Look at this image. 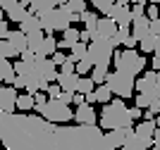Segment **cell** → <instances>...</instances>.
Masks as SVG:
<instances>
[{
	"label": "cell",
	"instance_id": "cb8c5ba5",
	"mask_svg": "<svg viewBox=\"0 0 160 150\" xmlns=\"http://www.w3.org/2000/svg\"><path fill=\"white\" fill-rule=\"evenodd\" d=\"M122 150H148V145L141 141L136 133H134V129H129L127 138H124V145H122Z\"/></svg>",
	"mask_w": 160,
	"mask_h": 150
},
{
	"label": "cell",
	"instance_id": "f35d334b",
	"mask_svg": "<svg viewBox=\"0 0 160 150\" xmlns=\"http://www.w3.org/2000/svg\"><path fill=\"white\" fill-rule=\"evenodd\" d=\"M46 93H48V98H50V100H58V98H60V93H62V88H60V84H50Z\"/></svg>",
	"mask_w": 160,
	"mask_h": 150
},
{
	"label": "cell",
	"instance_id": "44dd1931",
	"mask_svg": "<svg viewBox=\"0 0 160 150\" xmlns=\"http://www.w3.org/2000/svg\"><path fill=\"white\" fill-rule=\"evenodd\" d=\"M117 29H120V26L115 24L112 19L103 17V19H98V26H96V33H98V36H103V38H115V36H117Z\"/></svg>",
	"mask_w": 160,
	"mask_h": 150
},
{
	"label": "cell",
	"instance_id": "ffe728a7",
	"mask_svg": "<svg viewBox=\"0 0 160 150\" xmlns=\"http://www.w3.org/2000/svg\"><path fill=\"white\" fill-rule=\"evenodd\" d=\"M79 36H81L79 29H77V26H69V29L62 33V41H58V50H60V48H67V50H72L77 43H81Z\"/></svg>",
	"mask_w": 160,
	"mask_h": 150
},
{
	"label": "cell",
	"instance_id": "816d5d0a",
	"mask_svg": "<svg viewBox=\"0 0 160 150\" xmlns=\"http://www.w3.org/2000/svg\"><path fill=\"white\" fill-rule=\"evenodd\" d=\"M115 2H117V5H129L132 0H115Z\"/></svg>",
	"mask_w": 160,
	"mask_h": 150
},
{
	"label": "cell",
	"instance_id": "4dcf8cb0",
	"mask_svg": "<svg viewBox=\"0 0 160 150\" xmlns=\"http://www.w3.org/2000/svg\"><path fill=\"white\" fill-rule=\"evenodd\" d=\"M55 52H58V41H55V36H46V43H43V55H46V57H53Z\"/></svg>",
	"mask_w": 160,
	"mask_h": 150
},
{
	"label": "cell",
	"instance_id": "d590c367",
	"mask_svg": "<svg viewBox=\"0 0 160 150\" xmlns=\"http://www.w3.org/2000/svg\"><path fill=\"white\" fill-rule=\"evenodd\" d=\"M67 7H69L74 14H84V12H86V0H69Z\"/></svg>",
	"mask_w": 160,
	"mask_h": 150
},
{
	"label": "cell",
	"instance_id": "ab89813d",
	"mask_svg": "<svg viewBox=\"0 0 160 150\" xmlns=\"http://www.w3.org/2000/svg\"><path fill=\"white\" fill-rule=\"evenodd\" d=\"M146 17H148L151 22H153V19H160V5H148Z\"/></svg>",
	"mask_w": 160,
	"mask_h": 150
},
{
	"label": "cell",
	"instance_id": "277c9868",
	"mask_svg": "<svg viewBox=\"0 0 160 150\" xmlns=\"http://www.w3.org/2000/svg\"><path fill=\"white\" fill-rule=\"evenodd\" d=\"M115 50H117V46L112 43V38H103V36L96 33L93 41L88 43L86 60H91V65H93V67H110Z\"/></svg>",
	"mask_w": 160,
	"mask_h": 150
},
{
	"label": "cell",
	"instance_id": "5bb4252c",
	"mask_svg": "<svg viewBox=\"0 0 160 150\" xmlns=\"http://www.w3.org/2000/svg\"><path fill=\"white\" fill-rule=\"evenodd\" d=\"M155 129H158V126H155V119H153V122H141V124L134 126V133H136L148 148H153V133H155Z\"/></svg>",
	"mask_w": 160,
	"mask_h": 150
},
{
	"label": "cell",
	"instance_id": "1f68e13d",
	"mask_svg": "<svg viewBox=\"0 0 160 150\" xmlns=\"http://www.w3.org/2000/svg\"><path fill=\"white\" fill-rule=\"evenodd\" d=\"M96 91V84H93V79H86V76H81V81H79V91L77 93H81V95H88V93H93Z\"/></svg>",
	"mask_w": 160,
	"mask_h": 150
},
{
	"label": "cell",
	"instance_id": "7402d4cb",
	"mask_svg": "<svg viewBox=\"0 0 160 150\" xmlns=\"http://www.w3.org/2000/svg\"><path fill=\"white\" fill-rule=\"evenodd\" d=\"M14 79H17V74H14V65L10 62V60H0V84L5 81V84L12 86Z\"/></svg>",
	"mask_w": 160,
	"mask_h": 150
},
{
	"label": "cell",
	"instance_id": "ba28073f",
	"mask_svg": "<svg viewBox=\"0 0 160 150\" xmlns=\"http://www.w3.org/2000/svg\"><path fill=\"white\" fill-rule=\"evenodd\" d=\"M0 10L5 12V17L14 24H22V22L29 17L27 5H22L19 0H0Z\"/></svg>",
	"mask_w": 160,
	"mask_h": 150
},
{
	"label": "cell",
	"instance_id": "52a82bcc",
	"mask_svg": "<svg viewBox=\"0 0 160 150\" xmlns=\"http://www.w3.org/2000/svg\"><path fill=\"white\" fill-rule=\"evenodd\" d=\"M105 86L117 95V98H132V93H136V91H134V86H136V76L115 69V72H108Z\"/></svg>",
	"mask_w": 160,
	"mask_h": 150
},
{
	"label": "cell",
	"instance_id": "7bdbcfd3",
	"mask_svg": "<svg viewBox=\"0 0 160 150\" xmlns=\"http://www.w3.org/2000/svg\"><path fill=\"white\" fill-rule=\"evenodd\" d=\"M7 38H10V26H7V22H0V41Z\"/></svg>",
	"mask_w": 160,
	"mask_h": 150
},
{
	"label": "cell",
	"instance_id": "836d02e7",
	"mask_svg": "<svg viewBox=\"0 0 160 150\" xmlns=\"http://www.w3.org/2000/svg\"><path fill=\"white\" fill-rule=\"evenodd\" d=\"M129 36H132V29H129V26H120V29H117V36L112 38V43H115V46H120V43H124Z\"/></svg>",
	"mask_w": 160,
	"mask_h": 150
},
{
	"label": "cell",
	"instance_id": "7dc6e473",
	"mask_svg": "<svg viewBox=\"0 0 160 150\" xmlns=\"http://www.w3.org/2000/svg\"><path fill=\"white\" fill-rule=\"evenodd\" d=\"M151 69H153V72H160V57L153 55V60H151Z\"/></svg>",
	"mask_w": 160,
	"mask_h": 150
},
{
	"label": "cell",
	"instance_id": "6da1fadb",
	"mask_svg": "<svg viewBox=\"0 0 160 150\" xmlns=\"http://www.w3.org/2000/svg\"><path fill=\"white\" fill-rule=\"evenodd\" d=\"M0 143L7 150H108L100 126H62L38 114L0 112Z\"/></svg>",
	"mask_w": 160,
	"mask_h": 150
},
{
	"label": "cell",
	"instance_id": "5b68a950",
	"mask_svg": "<svg viewBox=\"0 0 160 150\" xmlns=\"http://www.w3.org/2000/svg\"><path fill=\"white\" fill-rule=\"evenodd\" d=\"M33 110L38 112V117H43L46 122H53V124H65L74 119V110H69V105L60 103V100L48 98L46 103H38Z\"/></svg>",
	"mask_w": 160,
	"mask_h": 150
},
{
	"label": "cell",
	"instance_id": "8d00e7d4",
	"mask_svg": "<svg viewBox=\"0 0 160 150\" xmlns=\"http://www.w3.org/2000/svg\"><path fill=\"white\" fill-rule=\"evenodd\" d=\"M91 69H93V65H91V60H81V62H77V74H79V76H84V74H88L91 72Z\"/></svg>",
	"mask_w": 160,
	"mask_h": 150
},
{
	"label": "cell",
	"instance_id": "74e56055",
	"mask_svg": "<svg viewBox=\"0 0 160 150\" xmlns=\"http://www.w3.org/2000/svg\"><path fill=\"white\" fill-rule=\"evenodd\" d=\"M153 105V100L148 98V95H141V93H136V107H141V110H148Z\"/></svg>",
	"mask_w": 160,
	"mask_h": 150
},
{
	"label": "cell",
	"instance_id": "d6986e66",
	"mask_svg": "<svg viewBox=\"0 0 160 150\" xmlns=\"http://www.w3.org/2000/svg\"><path fill=\"white\" fill-rule=\"evenodd\" d=\"M7 43L14 48L17 57H22V55L29 50V46H27V33H22L19 29H17V31H10V38H7Z\"/></svg>",
	"mask_w": 160,
	"mask_h": 150
},
{
	"label": "cell",
	"instance_id": "9a60e30c",
	"mask_svg": "<svg viewBox=\"0 0 160 150\" xmlns=\"http://www.w3.org/2000/svg\"><path fill=\"white\" fill-rule=\"evenodd\" d=\"M43 43H46V33H43V31L27 33V46H29V52H31V55H36V57H46V55H43Z\"/></svg>",
	"mask_w": 160,
	"mask_h": 150
},
{
	"label": "cell",
	"instance_id": "60d3db41",
	"mask_svg": "<svg viewBox=\"0 0 160 150\" xmlns=\"http://www.w3.org/2000/svg\"><path fill=\"white\" fill-rule=\"evenodd\" d=\"M132 17H134V19L146 17V5H132Z\"/></svg>",
	"mask_w": 160,
	"mask_h": 150
},
{
	"label": "cell",
	"instance_id": "8992f818",
	"mask_svg": "<svg viewBox=\"0 0 160 150\" xmlns=\"http://www.w3.org/2000/svg\"><path fill=\"white\" fill-rule=\"evenodd\" d=\"M112 65H115L117 72H124V74L136 76V74H141L143 69H146V57H143L141 52H136V50H115Z\"/></svg>",
	"mask_w": 160,
	"mask_h": 150
},
{
	"label": "cell",
	"instance_id": "681fc988",
	"mask_svg": "<svg viewBox=\"0 0 160 150\" xmlns=\"http://www.w3.org/2000/svg\"><path fill=\"white\" fill-rule=\"evenodd\" d=\"M96 103V91L93 93H88V95H86V105H93Z\"/></svg>",
	"mask_w": 160,
	"mask_h": 150
},
{
	"label": "cell",
	"instance_id": "9c48e42d",
	"mask_svg": "<svg viewBox=\"0 0 160 150\" xmlns=\"http://www.w3.org/2000/svg\"><path fill=\"white\" fill-rule=\"evenodd\" d=\"M31 65L38 69V74L43 76V81H46V84H53V81H58V74H60V69L53 65V60H50V57H36Z\"/></svg>",
	"mask_w": 160,
	"mask_h": 150
},
{
	"label": "cell",
	"instance_id": "484cf974",
	"mask_svg": "<svg viewBox=\"0 0 160 150\" xmlns=\"http://www.w3.org/2000/svg\"><path fill=\"white\" fill-rule=\"evenodd\" d=\"M86 52H88L86 43H77V46L69 50V60H72V62H81V60L86 57Z\"/></svg>",
	"mask_w": 160,
	"mask_h": 150
},
{
	"label": "cell",
	"instance_id": "f546056e",
	"mask_svg": "<svg viewBox=\"0 0 160 150\" xmlns=\"http://www.w3.org/2000/svg\"><path fill=\"white\" fill-rule=\"evenodd\" d=\"M91 79H93L96 86H103L105 79H108V67H93L91 69Z\"/></svg>",
	"mask_w": 160,
	"mask_h": 150
},
{
	"label": "cell",
	"instance_id": "4316f807",
	"mask_svg": "<svg viewBox=\"0 0 160 150\" xmlns=\"http://www.w3.org/2000/svg\"><path fill=\"white\" fill-rule=\"evenodd\" d=\"M110 100H112V91H110L105 84H103V86H96V103L108 105Z\"/></svg>",
	"mask_w": 160,
	"mask_h": 150
},
{
	"label": "cell",
	"instance_id": "ac0fdd59",
	"mask_svg": "<svg viewBox=\"0 0 160 150\" xmlns=\"http://www.w3.org/2000/svg\"><path fill=\"white\" fill-rule=\"evenodd\" d=\"M148 33H151V19H148V17H139V19L132 22V36L139 41V43L146 38Z\"/></svg>",
	"mask_w": 160,
	"mask_h": 150
},
{
	"label": "cell",
	"instance_id": "b9f144b4",
	"mask_svg": "<svg viewBox=\"0 0 160 150\" xmlns=\"http://www.w3.org/2000/svg\"><path fill=\"white\" fill-rule=\"evenodd\" d=\"M50 60H53V65H55V67H62V65L67 62V55H65V52H60V50H58V52H55V55H53Z\"/></svg>",
	"mask_w": 160,
	"mask_h": 150
},
{
	"label": "cell",
	"instance_id": "3957f363",
	"mask_svg": "<svg viewBox=\"0 0 160 150\" xmlns=\"http://www.w3.org/2000/svg\"><path fill=\"white\" fill-rule=\"evenodd\" d=\"M132 124H134V119L122 98H115L108 105H103V110H100V129H105V131L132 129Z\"/></svg>",
	"mask_w": 160,
	"mask_h": 150
},
{
	"label": "cell",
	"instance_id": "e575fe53",
	"mask_svg": "<svg viewBox=\"0 0 160 150\" xmlns=\"http://www.w3.org/2000/svg\"><path fill=\"white\" fill-rule=\"evenodd\" d=\"M88 2H91L98 12H103V14H108V10L115 5V0H88Z\"/></svg>",
	"mask_w": 160,
	"mask_h": 150
},
{
	"label": "cell",
	"instance_id": "e0dca14e",
	"mask_svg": "<svg viewBox=\"0 0 160 150\" xmlns=\"http://www.w3.org/2000/svg\"><path fill=\"white\" fill-rule=\"evenodd\" d=\"M127 133H129V129H115V131H108V133H105V145H108V150H122Z\"/></svg>",
	"mask_w": 160,
	"mask_h": 150
},
{
	"label": "cell",
	"instance_id": "7c38bea8",
	"mask_svg": "<svg viewBox=\"0 0 160 150\" xmlns=\"http://www.w3.org/2000/svg\"><path fill=\"white\" fill-rule=\"evenodd\" d=\"M74 122L81 124V126H93L96 122H98L93 105H81V107H77V110H74Z\"/></svg>",
	"mask_w": 160,
	"mask_h": 150
},
{
	"label": "cell",
	"instance_id": "d6a6232c",
	"mask_svg": "<svg viewBox=\"0 0 160 150\" xmlns=\"http://www.w3.org/2000/svg\"><path fill=\"white\" fill-rule=\"evenodd\" d=\"M17 57V52H14V48L7 43V41H0V60H12Z\"/></svg>",
	"mask_w": 160,
	"mask_h": 150
},
{
	"label": "cell",
	"instance_id": "ee69618b",
	"mask_svg": "<svg viewBox=\"0 0 160 150\" xmlns=\"http://www.w3.org/2000/svg\"><path fill=\"white\" fill-rule=\"evenodd\" d=\"M129 114H132V119L136 122V119L143 117V110H141V107H129Z\"/></svg>",
	"mask_w": 160,
	"mask_h": 150
},
{
	"label": "cell",
	"instance_id": "7a4b0ae2",
	"mask_svg": "<svg viewBox=\"0 0 160 150\" xmlns=\"http://www.w3.org/2000/svg\"><path fill=\"white\" fill-rule=\"evenodd\" d=\"M38 19H41V29L46 36H53L55 31H62L65 33L72 24L81 19V14H74L67 5L62 7H53V10H46V12H38Z\"/></svg>",
	"mask_w": 160,
	"mask_h": 150
},
{
	"label": "cell",
	"instance_id": "603a6c76",
	"mask_svg": "<svg viewBox=\"0 0 160 150\" xmlns=\"http://www.w3.org/2000/svg\"><path fill=\"white\" fill-rule=\"evenodd\" d=\"M19 31L22 33H33V31H43L41 29V19H38V14H33V12H29V17L24 22L19 24Z\"/></svg>",
	"mask_w": 160,
	"mask_h": 150
},
{
	"label": "cell",
	"instance_id": "f907efd6",
	"mask_svg": "<svg viewBox=\"0 0 160 150\" xmlns=\"http://www.w3.org/2000/svg\"><path fill=\"white\" fill-rule=\"evenodd\" d=\"M132 5H148V0H132Z\"/></svg>",
	"mask_w": 160,
	"mask_h": 150
},
{
	"label": "cell",
	"instance_id": "2e32d148",
	"mask_svg": "<svg viewBox=\"0 0 160 150\" xmlns=\"http://www.w3.org/2000/svg\"><path fill=\"white\" fill-rule=\"evenodd\" d=\"M79 81H81V76L77 72L74 74H58V84H60V88L65 93H69V95H74V93L79 91Z\"/></svg>",
	"mask_w": 160,
	"mask_h": 150
},
{
	"label": "cell",
	"instance_id": "83f0119b",
	"mask_svg": "<svg viewBox=\"0 0 160 150\" xmlns=\"http://www.w3.org/2000/svg\"><path fill=\"white\" fill-rule=\"evenodd\" d=\"M158 38H160V36H153V33H148L146 38L139 43V50H141V52H153V50H155V46H158Z\"/></svg>",
	"mask_w": 160,
	"mask_h": 150
},
{
	"label": "cell",
	"instance_id": "db71d44e",
	"mask_svg": "<svg viewBox=\"0 0 160 150\" xmlns=\"http://www.w3.org/2000/svg\"><path fill=\"white\" fill-rule=\"evenodd\" d=\"M0 145H2V143H0Z\"/></svg>",
	"mask_w": 160,
	"mask_h": 150
},
{
	"label": "cell",
	"instance_id": "c3c4849f",
	"mask_svg": "<svg viewBox=\"0 0 160 150\" xmlns=\"http://www.w3.org/2000/svg\"><path fill=\"white\" fill-rule=\"evenodd\" d=\"M33 100H36V105H38V103H46L48 98H46V95H43V93L38 91V93H36V95H33Z\"/></svg>",
	"mask_w": 160,
	"mask_h": 150
},
{
	"label": "cell",
	"instance_id": "f6af8a7d",
	"mask_svg": "<svg viewBox=\"0 0 160 150\" xmlns=\"http://www.w3.org/2000/svg\"><path fill=\"white\" fill-rule=\"evenodd\" d=\"M151 33H153V36H160V19L151 22Z\"/></svg>",
	"mask_w": 160,
	"mask_h": 150
},
{
	"label": "cell",
	"instance_id": "4fadbf2b",
	"mask_svg": "<svg viewBox=\"0 0 160 150\" xmlns=\"http://www.w3.org/2000/svg\"><path fill=\"white\" fill-rule=\"evenodd\" d=\"M19 2L22 5H29L33 14H38V12H46V10H53V7H62L69 0H19Z\"/></svg>",
	"mask_w": 160,
	"mask_h": 150
},
{
	"label": "cell",
	"instance_id": "f5cc1de1",
	"mask_svg": "<svg viewBox=\"0 0 160 150\" xmlns=\"http://www.w3.org/2000/svg\"><path fill=\"white\" fill-rule=\"evenodd\" d=\"M155 126H158V129H160V117H158V119H155Z\"/></svg>",
	"mask_w": 160,
	"mask_h": 150
},
{
	"label": "cell",
	"instance_id": "8fae6325",
	"mask_svg": "<svg viewBox=\"0 0 160 150\" xmlns=\"http://www.w3.org/2000/svg\"><path fill=\"white\" fill-rule=\"evenodd\" d=\"M14 110H17V88L2 86V88H0V112L12 114Z\"/></svg>",
	"mask_w": 160,
	"mask_h": 150
},
{
	"label": "cell",
	"instance_id": "f1b7e54d",
	"mask_svg": "<svg viewBox=\"0 0 160 150\" xmlns=\"http://www.w3.org/2000/svg\"><path fill=\"white\" fill-rule=\"evenodd\" d=\"M81 22H84V26H86V31H91L96 36V26H98V14L93 12H84L81 14Z\"/></svg>",
	"mask_w": 160,
	"mask_h": 150
},
{
	"label": "cell",
	"instance_id": "d4e9b609",
	"mask_svg": "<svg viewBox=\"0 0 160 150\" xmlns=\"http://www.w3.org/2000/svg\"><path fill=\"white\" fill-rule=\"evenodd\" d=\"M36 107V100H33V95H29V93H22V95H17V110H22V114H29V110H33Z\"/></svg>",
	"mask_w": 160,
	"mask_h": 150
},
{
	"label": "cell",
	"instance_id": "30bf717a",
	"mask_svg": "<svg viewBox=\"0 0 160 150\" xmlns=\"http://www.w3.org/2000/svg\"><path fill=\"white\" fill-rule=\"evenodd\" d=\"M108 19H112L117 26H132V22H134L132 7L129 5H117V2H115V5L108 10Z\"/></svg>",
	"mask_w": 160,
	"mask_h": 150
},
{
	"label": "cell",
	"instance_id": "bcb514c9",
	"mask_svg": "<svg viewBox=\"0 0 160 150\" xmlns=\"http://www.w3.org/2000/svg\"><path fill=\"white\" fill-rule=\"evenodd\" d=\"M153 150H160V129H155L153 133Z\"/></svg>",
	"mask_w": 160,
	"mask_h": 150
}]
</instances>
